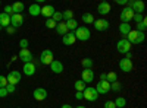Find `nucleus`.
<instances>
[{"instance_id":"obj_41","label":"nucleus","mask_w":147,"mask_h":108,"mask_svg":"<svg viewBox=\"0 0 147 108\" xmlns=\"http://www.w3.org/2000/svg\"><path fill=\"white\" fill-rule=\"evenodd\" d=\"M7 85V79H6V76H2L0 75V88H5Z\"/></svg>"},{"instance_id":"obj_32","label":"nucleus","mask_w":147,"mask_h":108,"mask_svg":"<svg viewBox=\"0 0 147 108\" xmlns=\"http://www.w3.org/2000/svg\"><path fill=\"white\" fill-rule=\"evenodd\" d=\"M121 89H122V85H121L118 80H115V82L110 83V91H113V92H121Z\"/></svg>"},{"instance_id":"obj_26","label":"nucleus","mask_w":147,"mask_h":108,"mask_svg":"<svg viewBox=\"0 0 147 108\" xmlns=\"http://www.w3.org/2000/svg\"><path fill=\"white\" fill-rule=\"evenodd\" d=\"M65 23L68 27V31H75L78 28V22L75 19H68V21H65Z\"/></svg>"},{"instance_id":"obj_34","label":"nucleus","mask_w":147,"mask_h":108,"mask_svg":"<svg viewBox=\"0 0 147 108\" xmlns=\"http://www.w3.org/2000/svg\"><path fill=\"white\" fill-rule=\"evenodd\" d=\"M62 18H63L65 21H68V19H74V12H72L71 9H66L65 12H62Z\"/></svg>"},{"instance_id":"obj_21","label":"nucleus","mask_w":147,"mask_h":108,"mask_svg":"<svg viewBox=\"0 0 147 108\" xmlns=\"http://www.w3.org/2000/svg\"><path fill=\"white\" fill-rule=\"evenodd\" d=\"M55 29H56V32H57L59 35H65L66 32H69V31H68V27H66V23H65L63 21L57 22V23H56V28H55Z\"/></svg>"},{"instance_id":"obj_31","label":"nucleus","mask_w":147,"mask_h":108,"mask_svg":"<svg viewBox=\"0 0 147 108\" xmlns=\"http://www.w3.org/2000/svg\"><path fill=\"white\" fill-rule=\"evenodd\" d=\"M115 105H116V108H124L125 105H127V99L125 98H122V97H119V98H116L115 101Z\"/></svg>"},{"instance_id":"obj_49","label":"nucleus","mask_w":147,"mask_h":108,"mask_svg":"<svg viewBox=\"0 0 147 108\" xmlns=\"http://www.w3.org/2000/svg\"><path fill=\"white\" fill-rule=\"evenodd\" d=\"M106 76H107V73H102L100 75V80H106Z\"/></svg>"},{"instance_id":"obj_2","label":"nucleus","mask_w":147,"mask_h":108,"mask_svg":"<svg viewBox=\"0 0 147 108\" xmlns=\"http://www.w3.org/2000/svg\"><path fill=\"white\" fill-rule=\"evenodd\" d=\"M134 13H144V10H146V6H144V2L143 0H128V3H127Z\"/></svg>"},{"instance_id":"obj_18","label":"nucleus","mask_w":147,"mask_h":108,"mask_svg":"<svg viewBox=\"0 0 147 108\" xmlns=\"http://www.w3.org/2000/svg\"><path fill=\"white\" fill-rule=\"evenodd\" d=\"M35 70H37V67H35V64L32 62H28V63L24 64V73H25L27 76H32L35 73Z\"/></svg>"},{"instance_id":"obj_9","label":"nucleus","mask_w":147,"mask_h":108,"mask_svg":"<svg viewBox=\"0 0 147 108\" xmlns=\"http://www.w3.org/2000/svg\"><path fill=\"white\" fill-rule=\"evenodd\" d=\"M119 69H121V72H124V73H129V72H132V69H134V64H132V62L129 58L124 57L119 62Z\"/></svg>"},{"instance_id":"obj_48","label":"nucleus","mask_w":147,"mask_h":108,"mask_svg":"<svg viewBox=\"0 0 147 108\" xmlns=\"http://www.w3.org/2000/svg\"><path fill=\"white\" fill-rule=\"evenodd\" d=\"M131 57H132V53H131V51L125 53V58H129V60H131Z\"/></svg>"},{"instance_id":"obj_30","label":"nucleus","mask_w":147,"mask_h":108,"mask_svg":"<svg viewBox=\"0 0 147 108\" xmlns=\"http://www.w3.org/2000/svg\"><path fill=\"white\" fill-rule=\"evenodd\" d=\"M146 28H147V19L146 18H143L140 22H137V29L136 31H146Z\"/></svg>"},{"instance_id":"obj_14","label":"nucleus","mask_w":147,"mask_h":108,"mask_svg":"<svg viewBox=\"0 0 147 108\" xmlns=\"http://www.w3.org/2000/svg\"><path fill=\"white\" fill-rule=\"evenodd\" d=\"M47 91L44 89V88H37V89H34V92H32V97H34V99L35 101H44L46 98H47Z\"/></svg>"},{"instance_id":"obj_43","label":"nucleus","mask_w":147,"mask_h":108,"mask_svg":"<svg viewBox=\"0 0 147 108\" xmlns=\"http://www.w3.org/2000/svg\"><path fill=\"white\" fill-rule=\"evenodd\" d=\"M143 18H144V16H143L141 13H134V16H132V21H136V23H137V22H140Z\"/></svg>"},{"instance_id":"obj_35","label":"nucleus","mask_w":147,"mask_h":108,"mask_svg":"<svg viewBox=\"0 0 147 108\" xmlns=\"http://www.w3.org/2000/svg\"><path fill=\"white\" fill-rule=\"evenodd\" d=\"M52 19L57 23V22H60V21H62L63 18H62V12H57V10H55L53 12V15H52Z\"/></svg>"},{"instance_id":"obj_3","label":"nucleus","mask_w":147,"mask_h":108,"mask_svg":"<svg viewBox=\"0 0 147 108\" xmlns=\"http://www.w3.org/2000/svg\"><path fill=\"white\" fill-rule=\"evenodd\" d=\"M82 97H84V99L94 102V101H97V98H99V92L96 91V88L88 86V88H85V89L82 91Z\"/></svg>"},{"instance_id":"obj_40","label":"nucleus","mask_w":147,"mask_h":108,"mask_svg":"<svg viewBox=\"0 0 147 108\" xmlns=\"http://www.w3.org/2000/svg\"><path fill=\"white\" fill-rule=\"evenodd\" d=\"M5 13H7L9 16L13 15V7H12V5H6V7H5Z\"/></svg>"},{"instance_id":"obj_19","label":"nucleus","mask_w":147,"mask_h":108,"mask_svg":"<svg viewBox=\"0 0 147 108\" xmlns=\"http://www.w3.org/2000/svg\"><path fill=\"white\" fill-rule=\"evenodd\" d=\"M28 12H30L31 16H38V15H41V6L38 3H32L28 7Z\"/></svg>"},{"instance_id":"obj_44","label":"nucleus","mask_w":147,"mask_h":108,"mask_svg":"<svg viewBox=\"0 0 147 108\" xmlns=\"http://www.w3.org/2000/svg\"><path fill=\"white\" fill-rule=\"evenodd\" d=\"M105 108H116V105H115L113 101H106L105 102Z\"/></svg>"},{"instance_id":"obj_12","label":"nucleus","mask_w":147,"mask_h":108,"mask_svg":"<svg viewBox=\"0 0 147 108\" xmlns=\"http://www.w3.org/2000/svg\"><path fill=\"white\" fill-rule=\"evenodd\" d=\"M81 79L85 82V83H91L94 80V72L93 69H82V73H81Z\"/></svg>"},{"instance_id":"obj_51","label":"nucleus","mask_w":147,"mask_h":108,"mask_svg":"<svg viewBox=\"0 0 147 108\" xmlns=\"http://www.w3.org/2000/svg\"><path fill=\"white\" fill-rule=\"evenodd\" d=\"M44 2H46V0H35V3H38V5L40 3H44Z\"/></svg>"},{"instance_id":"obj_38","label":"nucleus","mask_w":147,"mask_h":108,"mask_svg":"<svg viewBox=\"0 0 147 108\" xmlns=\"http://www.w3.org/2000/svg\"><path fill=\"white\" fill-rule=\"evenodd\" d=\"M28 45H30V41L27 38H22L19 41V47H21V48H28Z\"/></svg>"},{"instance_id":"obj_36","label":"nucleus","mask_w":147,"mask_h":108,"mask_svg":"<svg viewBox=\"0 0 147 108\" xmlns=\"http://www.w3.org/2000/svg\"><path fill=\"white\" fill-rule=\"evenodd\" d=\"M106 80H107L109 83H112V82L118 80V75L115 73V72H110V73H107V76H106Z\"/></svg>"},{"instance_id":"obj_52","label":"nucleus","mask_w":147,"mask_h":108,"mask_svg":"<svg viewBox=\"0 0 147 108\" xmlns=\"http://www.w3.org/2000/svg\"><path fill=\"white\" fill-rule=\"evenodd\" d=\"M75 108H87V107H84V105H78V107H75Z\"/></svg>"},{"instance_id":"obj_22","label":"nucleus","mask_w":147,"mask_h":108,"mask_svg":"<svg viewBox=\"0 0 147 108\" xmlns=\"http://www.w3.org/2000/svg\"><path fill=\"white\" fill-rule=\"evenodd\" d=\"M131 25H129V22H121V25H119V32L124 35V37H127V34L131 31Z\"/></svg>"},{"instance_id":"obj_29","label":"nucleus","mask_w":147,"mask_h":108,"mask_svg":"<svg viewBox=\"0 0 147 108\" xmlns=\"http://www.w3.org/2000/svg\"><path fill=\"white\" fill-rule=\"evenodd\" d=\"M85 85H87V83H85L82 79H78V80H75V83H74V86H75V89H77V91H81V92H82L85 88H87Z\"/></svg>"},{"instance_id":"obj_20","label":"nucleus","mask_w":147,"mask_h":108,"mask_svg":"<svg viewBox=\"0 0 147 108\" xmlns=\"http://www.w3.org/2000/svg\"><path fill=\"white\" fill-rule=\"evenodd\" d=\"M53 12H55V6H52V5H46L41 7V15L44 18H52Z\"/></svg>"},{"instance_id":"obj_13","label":"nucleus","mask_w":147,"mask_h":108,"mask_svg":"<svg viewBox=\"0 0 147 108\" xmlns=\"http://www.w3.org/2000/svg\"><path fill=\"white\" fill-rule=\"evenodd\" d=\"M22 23H24V16H22V13H13V15L10 16V25L13 27V28L22 27Z\"/></svg>"},{"instance_id":"obj_46","label":"nucleus","mask_w":147,"mask_h":108,"mask_svg":"<svg viewBox=\"0 0 147 108\" xmlns=\"http://www.w3.org/2000/svg\"><path fill=\"white\" fill-rule=\"evenodd\" d=\"M7 95V91H6V88H0V98H5Z\"/></svg>"},{"instance_id":"obj_45","label":"nucleus","mask_w":147,"mask_h":108,"mask_svg":"<svg viewBox=\"0 0 147 108\" xmlns=\"http://www.w3.org/2000/svg\"><path fill=\"white\" fill-rule=\"evenodd\" d=\"M115 3H116V5H119V6H127L128 0H115Z\"/></svg>"},{"instance_id":"obj_8","label":"nucleus","mask_w":147,"mask_h":108,"mask_svg":"<svg viewBox=\"0 0 147 108\" xmlns=\"http://www.w3.org/2000/svg\"><path fill=\"white\" fill-rule=\"evenodd\" d=\"M96 91L99 92V95H105V93L110 92V83L107 80H99L96 85Z\"/></svg>"},{"instance_id":"obj_11","label":"nucleus","mask_w":147,"mask_h":108,"mask_svg":"<svg viewBox=\"0 0 147 108\" xmlns=\"http://www.w3.org/2000/svg\"><path fill=\"white\" fill-rule=\"evenodd\" d=\"M6 79H7V83H10V85H18V83L21 82V72H18V70L9 72Z\"/></svg>"},{"instance_id":"obj_47","label":"nucleus","mask_w":147,"mask_h":108,"mask_svg":"<svg viewBox=\"0 0 147 108\" xmlns=\"http://www.w3.org/2000/svg\"><path fill=\"white\" fill-rule=\"evenodd\" d=\"M75 98H77V99H84V97H82V92H81V91H77V93H75Z\"/></svg>"},{"instance_id":"obj_5","label":"nucleus","mask_w":147,"mask_h":108,"mask_svg":"<svg viewBox=\"0 0 147 108\" xmlns=\"http://www.w3.org/2000/svg\"><path fill=\"white\" fill-rule=\"evenodd\" d=\"M131 42L127 40V38H122V40H119L118 42H116V50L119 51V53H122V54H125V53H128V51H131Z\"/></svg>"},{"instance_id":"obj_28","label":"nucleus","mask_w":147,"mask_h":108,"mask_svg":"<svg viewBox=\"0 0 147 108\" xmlns=\"http://www.w3.org/2000/svg\"><path fill=\"white\" fill-rule=\"evenodd\" d=\"M12 7H13V13H22V10H24V3L22 2H15L13 5H12Z\"/></svg>"},{"instance_id":"obj_24","label":"nucleus","mask_w":147,"mask_h":108,"mask_svg":"<svg viewBox=\"0 0 147 108\" xmlns=\"http://www.w3.org/2000/svg\"><path fill=\"white\" fill-rule=\"evenodd\" d=\"M81 21H82L84 23H87V25H88V23H93V22H94V16H93L91 12H85V13L81 16Z\"/></svg>"},{"instance_id":"obj_42","label":"nucleus","mask_w":147,"mask_h":108,"mask_svg":"<svg viewBox=\"0 0 147 108\" xmlns=\"http://www.w3.org/2000/svg\"><path fill=\"white\" fill-rule=\"evenodd\" d=\"M6 32H7L9 35H13V34L16 32V28H13L12 25H9V27H6Z\"/></svg>"},{"instance_id":"obj_1","label":"nucleus","mask_w":147,"mask_h":108,"mask_svg":"<svg viewBox=\"0 0 147 108\" xmlns=\"http://www.w3.org/2000/svg\"><path fill=\"white\" fill-rule=\"evenodd\" d=\"M74 35H75V38L80 40V41H88L91 38V31L87 27H78L74 31Z\"/></svg>"},{"instance_id":"obj_23","label":"nucleus","mask_w":147,"mask_h":108,"mask_svg":"<svg viewBox=\"0 0 147 108\" xmlns=\"http://www.w3.org/2000/svg\"><path fill=\"white\" fill-rule=\"evenodd\" d=\"M10 25V16L7 15V13H0V27H9Z\"/></svg>"},{"instance_id":"obj_16","label":"nucleus","mask_w":147,"mask_h":108,"mask_svg":"<svg viewBox=\"0 0 147 108\" xmlns=\"http://www.w3.org/2000/svg\"><path fill=\"white\" fill-rule=\"evenodd\" d=\"M19 58L22 60L24 63L32 62V53H31L28 48H21V51H19Z\"/></svg>"},{"instance_id":"obj_7","label":"nucleus","mask_w":147,"mask_h":108,"mask_svg":"<svg viewBox=\"0 0 147 108\" xmlns=\"http://www.w3.org/2000/svg\"><path fill=\"white\" fill-rule=\"evenodd\" d=\"M132 16H134L132 9L129 6H127V7L122 9L121 15H119V19H121V22H131L132 21Z\"/></svg>"},{"instance_id":"obj_50","label":"nucleus","mask_w":147,"mask_h":108,"mask_svg":"<svg viewBox=\"0 0 147 108\" xmlns=\"http://www.w3.org/2000/svg\"><path fill=\"white\" fill-rule=\"evenodd\" d=\"M60 108H74V107H72V105H69V104H63Z\"/></svg>"},{"instance_id":"obj_6","label":"nucleus","mask_w":147,"mask_h":108,"mask_svg":"<svg viewBox=\"0 0 147 108\" xmlns=\"http://www.w3.org/2000/svg\"><path fill=\"white\" fill-rule=\"evenodd\" d=\"M110 3L107 2V0H102V2L97 5V13H99L100 16H106L109 12H110Z\"/></svg>"},{"instance_id":"obj_17","label":"nucleus","mask_w":147,"mask_h":108,"mask_svg":"<svg viewBox=\"0 0 147 108\" xmlns=\"http://www.w3.org/2000/svg\"><path fill=\"white\" fill-rule=\"evenodd\" d=\"M62 42L65 44V45H74V44H75L77 42V38H75V35H74V32H66L65 35H62Z\"/></svg>"},{"instance_id":"obj_15","label":"nucleus","mask_w":147,"mask_h":108,"mask_svg":"<svg viewBox=\"0 0 147 108\" xmlns=\"http://www.w3.org/2000/svg\"><path fill=\"white\" fill-rule=\"evenodd\" d=\"M49 66H50V70L53 72V73H56V75H59V73L63 72V63L59 62V60H53Z\"/></svg>"},{"instance_id":"obj_10","label":"nucleus","mask_w":147,"mask_h":108,"mask_svg":"<svg viewBox=\"0 0 147 108\" xmlns=\"http://www.w3.org/2000/svg\"><path fill=\"white\" fill-rule=\"evenodd\" d=\"M93 25H94L96 31L103 32V31H107V29H109V21H107V19H103V18H102V19H94Z\"/></svg>"},{"instance_id":"obj_4","label":"nucleus","mask_w":147,"mask_h":108,"mask_svg":"<svg viewBox=\"0 0 147 108\" xmlns=\"http://www.w3.org/2000/svg\"><path fill=\"white\" fill-rule=\"evenodd\" d=\"M53 60H55V54H53V51H52L50 48L43 50V53H41V56H40V62H41V64L49 66V64L53 62Z\"/></svg>"},{"instance_id":"obj_53","label":"nucleus","mask_w":147,"mask_h":108,"mask_svg":"<svg viewBox=\"0 0 147 108\" xmlns=\"http://www.w3.org/2000/svg\"><path fill=\"white\" fill-rule=\"evenodd\" d=\"M0 5H2V0H0Z\"/></svg>"},{"instance_id":"obj_33","label":"nucleus","mask_w":147,"mask_h":108,"mask_svg":"<svg viewBox=\"0 0 147 108\" xmlns=\"http://www.w3.org/2000/svg\"><path fill=\"white\" fill-rule=\"evenodd\" d=\"M44 25H46V28H49V29H55V28H56V22H55L52 18H47L46 22H44Z\"/></svg>"},{"instance_id":"obj_25","label":"nucleus","mask_w":147,"mask_h":108,"mask_svg":"<svg viewBox=\"0 0 147 108\" xmlns=\"http://www.w3.org/2000/svg\"><path fill=\"white\" fill-rule=\"evenodd\" d=\"M137 35H138V31H134V29H131L128 34H127V40L131 42V44H136V40H137Z\"/></svg>"},{"instance_id":"obj_54","label":"nucleus","mask_w":147,"mask_h":108,"mask_svg":"<svg viewBox=\"0 0 147 108\" xmlns=\"http://www.w3.org/2000/svg\"><path fill=\"white\" fill-rule=\"evenodd\" d=\"M0 29H2V27H0Z\"/></svg>"},{"instance_id":"obj_27","label":"nucleus","mask_w":147,"mask_h":108,"mask_svg":"<svg viewBox=\"0 0 147 108\" xmlns=\"http://www.w3.org/2000/svg\"><path fill=\"white\" fill-rule=\"evenodd\" d=\"M93 58H90V57H85V58H82L81 60V66L84 67V69H90V67H93Z\"/></svg>"},{"instance_id":"obj_39","label":"nucleus","mask_w":147,"mask_h":108,"mask_svg":"<svg viewBox=\"0 0 147 108\" xmlns=\"http://www.w3.org/2000/svg\"><path fill=\"white\" fill-rule=\"evenodd\" d=\"M5 88H6L7 93H13V92L16 91V85H10V83H7V85H6Z\"/></svg>"},{"instance_id":"obj_37","label":"nucleus","mask_w":147,"mask_h":108,"mask_svg":"<svg viewBox=\"0 0 147 108\" xmlns=\"http://www.w3.org/2000/svg\"><path fill=\"white\" fill-rule=\"evenodd\" d=\"M144 38H146V35H144V32H143V31H138V35H137V40H136V45L141 44V42L144 41Z\"/></svg>"}]
</instances>
